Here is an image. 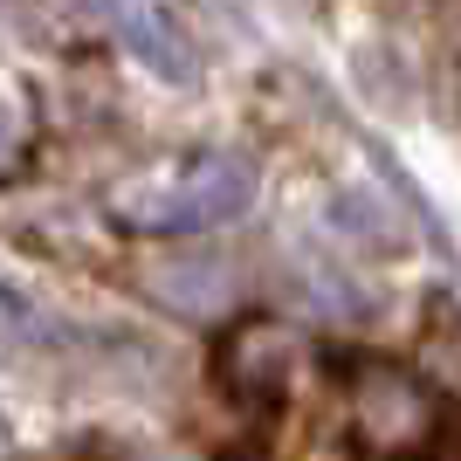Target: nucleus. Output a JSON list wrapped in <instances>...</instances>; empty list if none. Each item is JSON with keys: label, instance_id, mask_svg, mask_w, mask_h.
I'll return each mask as SVG.
<instances>
[{"label": "nucleus", "instance_id": "obj_1", "mask_svg": "<svg viewBox=\"0 0 461 461\" xmlns=\"http://www.w3.org/2000/svg\"><path fill=\"white\" fill-rule=\"evenodd\" d=\"M117 14L131 21V41H138V56H152L158 69H186V41H179V28L166 14H158V7H145V0H117Z\"/></svg>", "mask_w": 461, "mask_h": 461}]
</instances>
